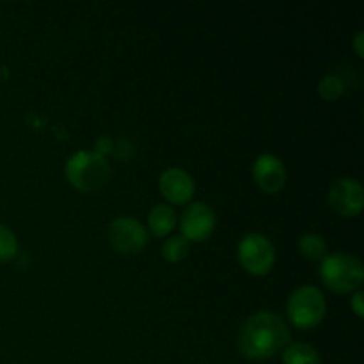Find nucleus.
I'll list each match as a JSON object with an SVG mask.
<instances>
[{"label":"nucleus","mask_w":364,"mask_h":364,"mask_svg":"<svg viewBox=\"0 0 364 364\" xmlns=\"http://www.w3.org/2000/svg\"><path fill=\"white\" fill-rule=\"evenodd\" d=\"M290 345V331L279 315L258 311L240 329L238 348L249 359H269Z\"/></svg>","instance_id":"obj_1"},{"label":"nucleus","mask_w":364,"mask_h":364,"mask_svg":"<svg viewBox=\"0 0 364 364\" xmlns=\"http://www.w3.org/2000/svg\"><path fill=\"white\" fill-rule=\"evenodd\" d=\"M64 171L70 183L84 192L100 191L110 178V166L105 156L89 149L73 153L68 159Z\"/></svg>","instance_id":"obj_2"},{"label":"nucleus","mask_w":364,"mask_h":364,"mask_svg":"<svg viewBox=\"0 0 364 364\" xmlns=\"http://www.w3.org/2000/svg\"><path fill=\"white\" fill-rule=\"evenodd\" d=\"M364 269L361 259L347 252L327 255L320 265V277L334 291L358 290L363 283Z\"/></svg>","instance_id":"obj_3"},{"label":"nucleus","mask_w":364,"mask_h":364,"mask_svg":"<svg viewBox=\"0 0 364 364\" xmlns=\"http://www.w3.org/2000/svg\"><path fill=\"white\" fill-rule=\"evenodd\" d=\"M326 297L316 287H299L290 295L287 304L288 318L299 329H309L322 322L326 315Z\"/></svg>","instance_id":"obj_4"},{"label":"nucleus","mask_w":364,"mask_h":364,"mask_svg":"<svg viewBox=\"0 0 364 364\" xmlns=\"http://www.w3.org/2000/svg\"><path fill=\"white\" fill-rule=\"evenodd\" d=\"M238 259L247 272L263 276L276 262V249L265 235L247 233L238 242Z\"/></svg>","instance_id":"obj_5"},{"label":"nucleus","mask_w":364,"mask_h":364,"mask_svg":"<svg viewBox=\"0 0 364 364\" xmlns=\"http://www.w3.org/2000/svg\"><path fill=\"white\" fill-rule=\"evenodd\" d=\"M109 242L121 255H135L148 242V230L134 217H117L109 224Z\"/></svg>","instance_id":"obj_6"},{"label":"nucleus","mask_w":364,"mask_h":364,"mask_svg":"<svg viewBox=\"0 0 364 364\" xmlns=\"http://www.w3.org/2000/svg\"><path fill=\"white\" fill-rule=\"evenodd\" d=\"M181 237L188 242L206 240L213 233L217 224L215 212L206 203H192L181 215Z\"/></svg>","instance_id":"obj_7"},{"label":"nucleus","mask_w":364,"mask_h":364,"mask_svg":"<svg viewBox=\"0 0 364 364\" xmlns=\"http://www.w3.org/2000/svg\"><path fill=\"white\" fill-rule=\"evenodd\" d=\"M329 203L334 212L340 213V215H358L364 203L363 185L354 178H340L331 185Z\"/></svg>","instance_id":"obj_8"},{"label":"nucleus","mask_w":364,"mask_h":364,"mask_svg":"<svg viewBox=\"0 0 364 364\" xmlns=\"http://www.w3.org/2000/svg\"><path fill=\"white\" fill-rule=\"evenodd\" d=\"M160 192L176 205H185L192 199L196 191L194 180L191 174L181 167H169L160 174Z\"/></svg>","instance_id":"obj_9"},{"label":"nucleus","mask_w":364,"mask_h":364,"mask_svg":"<svg viewBox=\"0 0 364 364\" xmlns=\"http://www.w3.org/2000/svg\"><path fill=\"white\" fill-rule=\"evenodd\" d=\"M252 174H255V180L258 181L259 187L267 192L281 191L284 180H287L284 164L281 162L279 156L272 155V153H263L255 160Z\"/></svg>","instance_id":"obj_10"},{"label":"nucleus","mask_w":364,"mask_h":364,"mask_svg":"<svg viewBox=\"0 0 364 364\" xmlns=\"http://www.w3.org/2000/svg\"><path fill=\"white\" fill-rule=\"evenodd\" d=\"M176 212L169 205H156L149 210L148 228L155 237H166L176 226Z\"/></svg>","instance_id":"obj_11"},{"label":"nucleus","mask_w":364,"mask_h":364,"mask_svg":"<svg viewBox=\"0 0 364 364\" xmlns=\"http://www.w3.org/2000/svg\"><path fill=\"white\" fill-rule=\"evenodd\" d=\"M284 364H320V354L308 343H291L283 350Z\"/></svg>","instance_id":"obj_12"},{"label":"nucleus","mask_w":364,"mask_h":364,"mask_svg":"<svg viewBox=\"0 0 364 364\" xmlns=\"http://www.w3.org/2000/svg\"><path fill=\"white\" fill-rule=\"evenodd\" d=\"M299 249L302 255L309 259H320L322 262L327 256V245L320 235L306 233L299 238Z\"/></svg>","instance_id":"obj_13"},{"label":"nucleus","mask_w":364,"mask_h":364,"mask_svg":"<svg viewBox=\"0 0 364 364\" xmlns=\"http://www.w3.org/2000/svg\"><path fill=\"white\" fill-rule=\"evenodd\" d=\"M162 255L167 262H181L188 255V240L185 237H181V235L171 237L164 244Z\"/></svg>","instance_id":"obj_14"},{"label":"nucleus","mask_w":364,"mask_h":364,"mask_svg":"<svg viewBox=\"0 0 364 364\" xmlns=\"http://www.w3.org/2000/svg\"><path fill=\"white\" fill-rule=\"evenodd\" d=\"M343 89L345 84L338 75H326V77L318 82V95L322 96L323 100H327V102H333V100L340 98V96L343 95Z\"/></svg>","instance_id":"obj_15"},{"label":"nucleus","mask_w":364,"mask_h":364,"mask_svg":"<svg viewBox=\"0 0 364 364\" xmlns=\"http://www.w3.org/2000/svg\"><path fill=\"white\" fill-rule=\"evenodd\" d=\"M18 252V240L13 231L0 224V262H7Z\"/></svg>","instance_id":"obj_16"},{"label":"nucleus","mask_w":364,"mask_h":364,"mask_svg":"<svg viewBox=\"0 0 364 364\" xmlns=\"http://www.w3.org/2000/svg\"><path fill=\"white\" fill-rule=\"evenodd\" d=\"M350 306L352 309H354V313L358 316H363V291H355L354 297L350 299Z\"/></svg>","instance_id":"obj_17"},{"label":"nucleus","mask_w":364,"mask_h":364,"mask_svg":"<svg viewBox=\"0 0 364 364\" xmlns=\"http://www.w3.org/2000/svg\"><path fill=\"white\" fill-rule=\"evenodd\" d=\"M363 38H364L363 31H359L358 34H355V39H354V48L359 55H363Z\"/></svg>","instance_id":"obj_18"}]
</instances>
